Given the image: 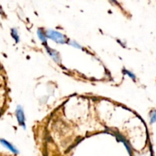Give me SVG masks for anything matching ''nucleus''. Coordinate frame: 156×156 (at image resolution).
I'll use <instances>...</instances> for the list:
<instances>
[{"mask_svg":"<svg viewBox=\"0 0 156 156\" xmlns=\"http://www.w3.org/2000/svg\"><path fill=\"white\" fill-rule=\"evenodd\" d=\"M45 34L47 38H50V39L53 40V41H55L57 44H62L67 43L66 37L59 32L53 30H47V31H45Z\"/></svg>","mask_w":156,"mask_h":156,"instance_id":"obj_1","label":"nucleus"},{"mask_svg":"<svg viewBox=\"0 0 156 156\" xmlns=\"http://www.w3.org/2000/svg\"><path fill=\"white\" fill-rule=\"evenodd\" d=\"M16 117H17V120H18V123H19V124L21 125L24 129H25L26 128L25 117H24V111H23V108H21L20 105H18V106L17 107Z\"/></svg>","mask_w":156,"mask_h":156,"instance_id":"obj_2","label":"nucleus"},{"mask_svg":"<svg viewBox=\"0 0 156 156\" xmlns=\"http://www.w3.org/2000/svg\"><path fill=\"white\" fill-rule=\"evenodd\" d=\"M45 48H46V50H47V52L48 53V54L50 55L53 59H54L55 62H59V60H60L59 56V53H58L56 50H52L51 48H50V47H47V46H45Z\"/></svg>","mask_w":156,"mask_h":156,"instance_id":"obj_3","label":"nucleus"},{"mask_svg":"<svg viewBox=\"0 0 156 156\" xmlns=\"http://www.w3.org/2000/svg\"><path fill=\"white\" fill-rule=\"evenodd\" d=\"M0 142H1V143L5 146V147H6L8 149H9L11 152H12L13 153H15V154L18 153V150H17V149H15V148L14 147V146H12L11 143H9V142H7L6 140H0Z\"/></svg>","mask_w":156,"mask_h":156,"instance_id":"obj_4","label":"nucleus"},{"mask_svg":"<svg viewBox=\"0 0 156 156\" xmlns=\"http://www.w3.org/2000/svg\"><path fill=\"white\" fill-rule=\"evenodd\" d=\"M37 35H38V37H39L40 40H41V41H42L44 44H45L46 43H47V37H46L45 31H44L42 28H41V29L39 28L37 30Z\"/></svg>","mask_w":156,"mask_h":156,"instance_id":"obj_5","label":"nucleus"},{"mask_svg":"<svg viewBox=\"0 0 156 156\" xmlns=\"http://www.w3.org/2000/svg\"><path fill=\"white\" fill-rule=\"evenodd\" d=\"M11 34H12V37H13L14 39H15V42L18 43V41H19V36H18V30H17V29L12 28V32H11Z\"/></svg>","mask_w":156,"mask_h":156,"instance_id":"obj_6","label":"nucleus"},{"mask_svg":"<svg viewBox=\"0 0 156 156\" xmlns=\"http://www.w3.org/2000/svg\"><path fill=\"white\" fill-rule=\"evenodd\" d=\"M123 73H124V74L128 75V76H129V77L131 78V79H133V80H136V76L133 74V73H131L130 71H129V70H127V69H124L123 70Z\"/></svg>","mask_w":156,"mask_h":156,"instance_id":"obj_7","label":"nucleus"},{"mask_svg":"<svg viewBox=\"0 0 156 156\" xmlns=\"http://www.w3.org/2000/svg\"><path fill=\"white\" fill-rule=\"evenodd\" d=\"M150 121L152 123L155 122V111H152V113H150Z\"/></svg>","mask_w":156,"mask_h":156,"instance_id":"obj_8","label":"nucleus"},{"mask_svg":"<svg viewBox=\"0 0 156 156\" xmlns=\"http://www.w3.org/2000/svg\"><path fill=\"white\" fill-rule=\"evenodd\" d=\"M70 42H71V43H69L70 45L73 46V47H77V48H79V49L82 48V47H81L79 44H77V42H75V41H70Z\"/></svg>","mask_w":156,"mask_h":156,"instance_id":"obj_9","label":"nucleus"},{"mask_svg":"<svg viewBox=\"0 0 156 156\" xmlns=\"http://www.w3.org/2000/svg\"><path fill=\"white\" fill-rule=\"evenodd\" d=\"M111 3H112L114 5H119V2L117 1V0H108Z\"/></svg>","mask_w":156,"mask_h":156,"instance_id":"obj_10","label":"nucleus"},{"mask_svg":"<svg viewBox=\"0 0 156 156\" xmlns=\"http://www.w3.org/2000/svg\"><path fill=\"white\" fill-rule=\"evenodd\" d=\"M143 156H144V155H143Z\"/></svg>","mask_w":156,"mask_h":156,"instance_id":"obj_11","label":"nucleus"}]
</instances>
